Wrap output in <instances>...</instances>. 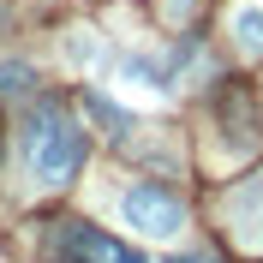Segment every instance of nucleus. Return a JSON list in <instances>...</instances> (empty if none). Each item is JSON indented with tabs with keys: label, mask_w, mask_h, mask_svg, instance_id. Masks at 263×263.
Returning <instances> with one entry per match:
<instances>
[{
	"label": "nucleus",
	"mask_w": 263,
	"mask_h": 263,
	"mask_svg": "<svg viewBox=\"0 0 263 263\" xmlns=\"http://www.w3.org/2000/svg\"><path fill=\"white\" fill-rule=\"evenodd\" d=\"M84 156H90V132L66 114L60 102H42L30 114V126H24V162H30V174L42 185H72Z\"/></svg>",
	"instance_id": "1"
},
{
	"label": "nucleus",
	"mask_w": 263,
	"mask_h": 263,
	"mask_svg": "<svg viewBox=\"0 0 263 263\" xmlns=\"http://www.w3.org/2000/svg\"><path fill=\"white\" fill-rule=\"evenodd\" d=\"M120 215H126V228H138L144 239H174V233L185 228V203L167 185L144 180V185H132L126 197H120Z\"/></svg>",
	"instance_id": "2"
},
{
	"label": "nucleus",
	"mask_w": 263,
	"mask_h": 263,
	"mask_svg": "<svg viewBox=\"0 0 263 263\" xmlns=\"http://www.w3.org/2000/svg\"><path fill=\"white\" fill-rule=\"evenodd\" d=\"M66 251L78 263H144L132 246H120V239H108V233H96V228H84V221L66 228Z\"/></svg>",
	"instance_id": "3"
},
{
	"label": "nucleus",
	"mask_w": 263,
	"mask_h": 263,
	"mask_svg": "<svg viewBox=\"0 0 263 263\" xmlns=\"http://www.w3.org/2000/svg\"><path fill=\"white\" fill-rule=\"evenodd\" d=\"M233 42H239V54H251V60L263 54V6L257 0H239V6H233Z\"/></svg>",
	"instance_id": "4"
},
{
	"label": "nucleus",
	"mask_w": 263,
	"mask_h": 263,
	"mask_svg": "<svg viewBox=\"0 0 263 263\" xmlns=\"http://www.w3.org/2000/svg\"><path fill=\"white\" fill-rule=\"evenodd\" d=\"M36 90V72L24 60H0V96H30Z\"/></svg>",
	"instance_id": "5"
},
{
	"label": "nucleus",
	"mask_w": 263,
	"mask_h": 263,
	"mask_svg": "<svg viewBox=\"0 0 263 263\" xmlns=\"http://www.w3.org/2000/svg\"><path fill=\"white\" fill-rule=\"evenodd\" d=\"M192 12V0H167V18H185Z\"/></svg>",
	"instance_id": "6"
}]
</instances>
